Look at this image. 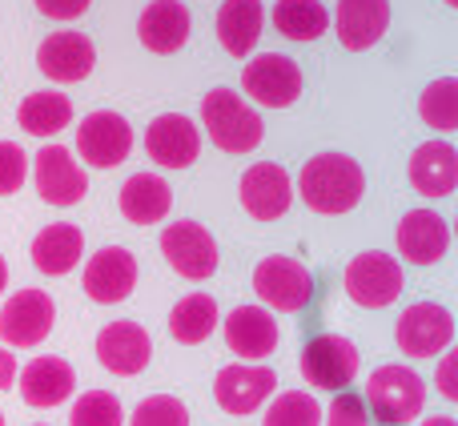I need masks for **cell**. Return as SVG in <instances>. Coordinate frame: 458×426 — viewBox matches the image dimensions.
I'll use <instances>...</instances> for the list:
<instances>
[{
  "label": "cell",
  "instance_id": "obj_22",
  "mask_svg": "<svg viewBox=\"0 0 458 426\" xmlns=\"http://www.w3.org/2000/svg\"><path fill=\"white\" fill-rule=\"evenodd\" d=\"M277 338H282V330H277L274 314L266 306H237L225 318V346L245 362L269 358L277 350Z\"/></svg>",
  "mask_w": 458,
  "mask_h": 426
},
{
  "label": "cell",
  "instance_id": "obj_30",
  "mask_svg": "<svg viewBox=\"0 0 458 426\" xmlns=\"http://www.w3.org/2000/svg\"><path fill=\"white\" fill-rule=\"evenodd\" d=\"M274 29L282 32L285 40L310 45V40H318L326 29H330V13H326L322 0H277Z\"/></svg>",
  "mask_w": 458,
  "mask_h": 426
},
{
  "label": "cell",
  "instance_id": "obj_28",
  "mask_svg": "<svg viewBox=\"0 0 458 426\" xmlns=\"http://www.w3.org/2000/svg\"><path fill=\"white\" fill-rule=\"evenodd\" d=\"M217 302L214 294H185L182 302H177L174 310H169V334H174L182 346H198V342H206L209 334L217 330Z\"/></svg>",
  "mask_w": 458,
  "mask_h": 426
},
{
  "label": "cell",
  "instance_id": "obj_19",
  "mask_svg": "<svg viewBox=\"0 0 458 426\" xmlns=\"http://www.w3.org/2000/svg\"><path fill=\"white\" fill-rule=\"evenodd\" d=\"M97 358H101V366L109 374L133 379V374H141L153 358L149 330L137 322H109L101 334H97Z\"/></svg>",
  "mask_w": 458,
  "mask_h": 426
},
{
  "label": "cell",
  "instance_id": "obj_44",
  "mask_svg": "<svg viewBox=\"0 0 458 426\" xmlns=\"http://www.w3.org/2000/svg\"><path fill=\"white\" fill-rule=\"evenodd\" d=\"M37 426H45V422H37Z\"/></svg>",
  "mask_w": 458,
  "mask_h": 426
},
{
  "label": "cell",
  "instance_id": "obj_43",
  "mask_svg": "<svg viewBox=\"0 0 458 426\" xmlns=\"http://www.w3.org/2000/svg\"><path fill=\"white\" fill-rule=\"evenodd\" d=\"M0 426H4V414H0Z\"/></svg>",
  "mask_w": 458,
  "mask_h": 426
},
{
  "label": "cell",
  "instance_id": "obj_11",
  "mask_svg": "<svg viewBox=\"0 0 458 426\" xmlns=\"http://www.w3.org/2000/svg\"><path fill=\"white\" fill-rule=\"evenodd\" d=\"M133 149V129L121 113L97 109L77 125V158H85L93 169H117Z\"/></svg>",
  "mask_w": 458,
  "mask_h": 426
},
{
  "label": "cell",
  "instance_id": "obj_4",
  "mask_svg": "<svg viewBox=\"0 0 458 426\" xmlns=\"http://www.w3.org/2000/svg\"><path fill=\"white\" fill-rule=\"evenodd\" d=\"M346 298L362 310H382L403 294V266L394 261V253H382V250H366L358 253L354 261L346 266Z\"/></svg>",
  "mask_w": 458,
  "mask_h": 426
},
{
  "label": "cell",
  "instance_id": "obj_2",
  "mask_svg": "<svg viewBox=\"0 0 458 426\" xmlns=\"http://www.w3.org/2000/svg\"><path fill=\"white\" fill-rule=\"evenodd\" d=\"M201 125H206L209 141L222 153H253L261 145V117L253 105H245L242 93L233 89H209L201 101Z\"/></svg>",
  "mask_w": 458,
  "mask_h": 426
},
{
  "label": "cell",
  "instance_id": "obj_23",
  "mask_svg": "<svg viewBox=\"0 0 458 426\" xmlns=\"http://www.w3.org/2000/svg\"><path fill=\"white\" fill-rule=\"evenodd\" d=\"M190 29H193V16L182 0H153V4H145L141 21H137L141 45L157 56L177 53L190 40Z\"/></svg>",
  "mask_w": 458,
  "mask_h": 426
},
{
  "label": "cell",
  "instance_id": "obj_10",
  "mask_svg": "<svg viewBox=\"0 0 458 426\" xmlns=\"http://www.w3.org/2000/svg\"><path fill=\"white\" fill-rule=\"evenodd\" d=\"M242 89L266 109H290L301 93V69L282 53H261L242 69Z\"/></svg>",
  "mask_w": 458,
  "mask_h": 426
},
{
  "label": "cell",
  "instance_id": "obj_36",
  "mask_svg": "<svg viewBox=\"0 0 458 426\" xmlns=\"http://www.w3.org/2000/svg\"><path fill=\"white\" fill-rule=\"evenodd\" d=\"M326 426H370V414H366L362 395H350V390H342V395L330 403Z\"/></svg>",
  "mask_w": 458,
  "mask_h": 426
},
{
  "label": "cell",
  "instance_id": "obj_6",
  "mask_svg": "<svg viewBox=\"0 0 458 426\" xmlns=\"http://www.w3.org/2000/svg\"><path fill=\"white\" fill-rule=\"evenodd\" d=\"M358 346L342 334H318L301 350V379L318 390H346L358 379Z\"/></svg>",
  "mask_w": 458,
  "mask_h": 426
},
{
  "label": "cell",
  "instance_id": "obj_39",
  "mask_svg": "<svg viewBox=\"0 0 458 426\" xmlns=\"http://www.w3.org/2000/svg\"><path fill=\"white\" fill-rule=\"evenodd\" d=\"M16 371H21V366H16V354L0 346V390L16 387Z\"/></svg>",
  "mask_w": 458,
  "mask_h": 426
},
{
  "label": "cell",
  "instance_id": "obj_42",
  "mask_svg": "<svg viewBox=\"0 0 458 426\" xmlns=\"http://www.w3.org/2000/svg\"><path fill=\"white\" fill-rule=\"evenodd\" d=\"M443 4H446V8H458V0H443Z\"/></svg>",
  "mask_w": 458,
  "mask_h": 426
},
{
  "label": "cell",
  "instance_id": "obj_37",
  "mask_svg": "<svg viewBox=\"0 0 458 426\" xmlns=\"http://www.w3.org/2000/svg\"><path fill=\"white\" fill-rule=\"evenodd\" d=\"M32 4H37L40 16H48V21H77V16L89 13L93 0H32Z\"/></svg>",
  "mask_w": 458,
  "mask_h": 426
},
{
  "label": "cell",
  "instance_id": "obj_8",
  "mask_svg": "<svg viewBox=\"0 0 458 426\" xmlns=\"http://www.w3.org/2000/svg\"><path fill=\"white\" fill-rule=\"evenodd\" d=\"M394 338L406 358H435L451 346L454 318H451V310L438 306V302H414V306H406L403 318H398Z\"/></svg>",
  "mask_w": 458,
  "mask_h": 426
},
{
  "label": "cell",
  "instance_id": "obj_31",
  "mask_svg": "<svg viewBox=\"0 0 458 426\" xmlns=\"http://www.w3.org/2000/svg\"><path fill=\"white\" fill-rule=\"evenodd\" d=\"M419 113L430 129H438V133H454L458 129V81L454 77L430 81L419 97Z\"/></svg>",
  "mask_w": 458,
  "mask_h": 426
},
{
  "label": "cell",
  "instance_id": "obj_18",
  "mask_svg": "<svg viewBox=\"0 0 458 426\" xmlns=\"http://www.w3.org/2000/svg\"><path fill=\"white\" fill-rule=\"evenodd\" d=\"M72 387H77V374H72V366L56 354H40V358H32L29 366L16 371V390H21V398L29 406H37V411L69 403Z\"/></svg>",
  "mask_w": 458,
  "mask_h": 426
},
{
  "label": "cell",
  "instance_id": "obj_25",
  "mask_svg": "<svg viewBox=\"0 0 458 426\" xmlns=\"http://www.w3.org/2000/svg\"><path fill=\"white\" fill-rule=\"evenodd\" d=\"M85 253V234L72 221H56V226H45L37 237H32V266L48 277L69 274L72 266Z\"/></svg>",
  "mask_w": 458,
  "mask_h": 426
},
{
  "label": "cell",
  "instance_id": "obj_24",
  "mask_svg": "<svg viewBox=\"0 0 458 426\" xmlns=\"http://www.w3.org/2000/svg\"><path fill=\"white\" fill-rule=\"evenodd\" d=\"M411 185L422 198H451L458 185V149L451 141H427L411 158Z\"/></svg>",
  "mask_w": 458,
  "mask_h": 426
},
{
  "label": "cell",
  "instance_id": "obj_29",
  "mask_svg": "<svg viewBox=\"0 0 458 426\" xmlns=\"http://www.w3.org/2000/svg\"><path fill=\"white\" fill-rule=\"evenodd\" d=\"M16 121H21V129L29 137H53L64 125H72V101L64 93H53V89L29 93L21 101V109H16Z\"/></svg>",
  "mask_w": 458,
  "mask_h": 426
},
{
  "label": "cell",
  "instance_id": "obj_1",
  "mask_svg": "<svg viewBox=\"0 0 458 426\" xmlns=\"http://www.w3.org/2000/svg\"><path fill=\"white\" fill-rule=\"evenodd\" d=\"M298 193L314 213H350L366 193V174L354 158L346 153H318L301 166L298 174Z\"/></svg>",
  "mask_w": 458,
  "mask_h": 426
},
{
  "label": "cell",
  "instance_id": "obj_17",
  "mask_svg": "<svg viewBox=\"0 0 458 426\" xmlns=\"http://www.w3.org/2000/svg\"><path fill=\"white\" fill-rule=\"evenodd\" d=\"M37 64L48 81H61V85H72V81H85L97 64V48L85 32L77 29H61L53 37L40 40L37 48Z\"/></svg>",
  "mask_w": 458,
  "mask_h": 426
},
{
  "label": "cell",
  "instance_id": "obj_35",
  "mask_svg": "<svg viewBox=\"0 0 458 426\" xmlns=\"http://www.w3.org/2000/svg\"><path fill=\"white\" fill-rule=\"evenodd\" d=\"M29 177V153L13 141H0V198L16 193Z\"/></svg>",
  "mask_w": 458,
  "mask_h": 426
},
{
  "label": "cell",
  "instance_id": "obj_33",
  "mask_svg": "<svg viewBox=\"0 0 458 426\" xmlns=\"http://www.w3.org/2000/svg\"><path fill=\"white\" fill-rule=\"evenodd\" d=\"M125 411H121V398L113 390H85V395L72 403L69 426H121Z\"/></svg>",
  "mask_w": 458,
  "mask_h": 426
},
{
  "label": "cell",
  "instance_id": "obj_13",
  "mask_svg": "<svg viewBox=\"0 0 458 426\" xmlns=\"http://www.w3.org/2000/svg\"><path fill=\"white\" fill-rule=\"evenodd\" d=\"M145 153L161 169H190L201 153V133L185 113H161L145 129Z\"/></svg>",
  "mask_w": 458,
  "mask_h": 426
},
{
  "label": "cell",
  "instance_id": "obj_32",
  "mask_svg": "<svg viewBox=\"0 0 458 426\" xmlns=\"http://www.w3.org/2000/svg\"><path fill=\"white\" fill-rule=\"evenodd\" d=\"M322 414L326 411L318 406L314 395H306V390H285V395H277L274 403H269L261 426H322Z\"/></svg>",
  "mask_w": 458,
  "mask_h": 426
},
{
  "label": "cell",
  "instance_id": "obj_38",
  "mask_svg": "<svg viewBox=\"0 0 458 426\" xmlns=\"http://www.w3.org/2000/svg\"><path fill=\"white\" fill-rule=\"evenodd\" d=\"M435 382H438V395L454 403V398H458V354H446L443 362H438Z\"/></svg>",
  "mask_w": 458,
  "mask_h": 426
},
{
  "label": "cell",
  "instance_id": "obj_12",
  "mask_svg": "<svg viewBox=\"0 0 458 426\" xmlns=\"http://www.w3.org/2000/svg\"><path fill=\"white\" fill-rule=\"evenodd\" d=\"M32 177H37L40 201H48V206H56V209L77 206L89 193L85 169L77 166L72 149H64V145H45V149L37 153V161H32Z\"/></svg>",
  "mask_w": 458,
  "mask_h": 426
},
{
  "label": "cell",
  "instance_id": "obj_14",
  "mask_svg": "<svg viewBox=\"0 0 458 426\" xmlns=\"http://www.w3.org/2000/svg\"><path fill=\"white\" fill-rule=\"evenodd\" d=\"M81 285L93 302L101 306H117L133 294L137 285V258L125 250V245H105L93 258L85 261V274H81Z\"/></svg>",
  "mask_w": 458,
  "mask_h": 426
},
{
  "label": "cell",
  "instance_id": "obj_3",
  "mask_svg": "<svg viewBox=\"0 0 458 426\" xmlns=\"http://www.w3.org/2000/svg\"><path fill=\"white\" fill-rule=\"evenodd\" d=\"M427 411V382L411 366H378L366 379V414L382 426H406Z\"/></svg>",
  "mask_w": 458,
  "mask_h": 426
},
{
  "label": "cell",
  "instance_id": "obj_41",
  "mask_svg": "<svg viewBox=\"0 0 458 426\" xmlns=\"http://www.w3.org/2000/svg\"><path fill=\"white\" fill-rule=\"evenodd\" d=\"M4 285H8V266H4V258H0V294H4Z\"/></svg>",
  "mask_w": 458,
  "mask_h": 426
},
{
  "label": "cell",
  "instance_id": "obj_20",
  "mask_svg": "<svg viewBox=\"0 0 458 426\" xmlns=\"http://www.w3.org/2000/svg\"><path fill=\"white\" fill-rule=\"evenodd\" d=\"M390 29V0H338L334 8V32L342 48L362 53L374 48Z\"/></svg>",
  "mask_w": 458,
  "mask_h": 426
},
{
  "label": "cell",
  "instance_id": "obj_7",
  "mask_svg": "<svg viewBox=\"0 0 458 426\" xmlns=\"http://www.w3.org/2000/svg\"><path fill=\"white\" fill-rule=\"evenodd\" d=\"M56 306L45 290H16L13 298L0 306V338L8 350H29L53 334Z\"/></svg>",
  "mask_w": 458,
  "mask_h": 426
},
{
  "label": "cell",
  "instance_id": "obj_34",
  "mask_svg": "<svg viewBox=\"0 0 458 426\" xmlns=\"http://www.w3.org/2000/svg\"><path fill=\"white\" fill-rule=\"evenodd\" d=\"M129 426H190V411L174 395H149L137 403Z\"/></svg>",
  "mask_w": 458,
  "mask_h": 426
},
{
  "label": "cell",
  "instance_id": "obj_15",
  "mask_svg": "<svg viewBox=\"0 0 458 426\" xmlns=\"http://www.w3.org/2000/svg\"><path fill=\"white\" fill-rule=\"evenodd\" d=\"M237 198H242V209L258 221H277L293 201V182L277 161H258L242 174L237 182Z\"/></svg>",
  "mask_w": 458,
  "mask_h": 426
},
{
  "label": "cell",
  "instance_id": "obj_40",
  "mask_svg": "<svg viewBox=\"0 0 458 426\" xmlns=\"http://www.w3.org/2000/svg\"><path fill=\"white\" fill-rule=\"evenodd\" d=\"M419 426H458V422L451 419V414H430V419H427V422H419Z\"/></svg>",
  "mask_w": 458,
  "mask_h": 426
},
{
  "label": "cell",
  "instance_id": "obj_5",
  "mask_svg": "<svg viewBox=\"0 0 458 426\" xmlns=\"http://www.w3.org/2000/svg\"><path fill=\"white\" fill-rule=\"evenodd\" d=\"M253 294L261 298V306L298 314L314 298V274L298 258H266L253 266Z\"/></svg>",
  "mask_w": 458,
  "mask_h": 426
},
{
  "label": "cell",
  "instance_id": "obj_16",
  "mask_svg": "<svg viewBox=\"0 0 458 426\" xmlns=\"http://www.w3.org/2000/svg\"><path fill=\"white\" fill-rule=\"evenodd\" d=\"M277 387V374L269 366H253V362H233L222 366L214 379V398L225 414H253Z\"/></svg>",
  "mask_w": 458,
  "mask_h": 426
},
{
  "label": "cell",
  "instance_id": "obj_26",
  "mask_svg": "<svg viewBox=\"0 0 458 426\" xmlns=\"http://www.w3.org/2000/svg\"><path fill=\"white\" fill-rule=\"evenodd\" d=\"M266 29V8L261 0H225L217 8V40L229 56H250Z\"/></svg>",
  "mask_w": 458,
  "mask_h": 426
},
{
  "label": "cell",
  "instance_id": "obj_9",
  "mask_svg": "<svg viewBox=\"0 0 458 426\" xmlns=\"http://www.w3.org/2000/svg\"><path fill=\"white\" fill-rule=\"evenodd\" d=\"M161 253H165L169 269H177L190 282H206L217 269V242L201 221H174L161 234Z\"/></svg>",
  "mask_w": 458,
  "mask_h": 426
},
{
  "label": "cell",
  "instance_id": "obj_21",
  "mask_svg": "<svg viewBox=\"0 0 458 426\" xmlns=\"http://www.w3.org/2000/svg\"><path fill=\"white\" fill-rule=\"evenodd\" d=\"M451 245V226L435 209H411L398 221V253L411 266H435Z\"/></svg>",
  "mask_w": 458,
  "mask_h": 426
},
{
  "label": "cell",
  "instance_id": "obj_27",
  "mask_svg": "<svg viewBox=\"0 0 458 426\" xmlns=\"http://www.w3.org/2000/svg\"><path fill=\"white\" fill-rule=\"evenodd\" d=\"M117 206L125 213V221H133V226H153V221L169 217L174 190H169V182L157 174H133L125 185H121Z\"/></svg>",
  "mask_w": 458,
  "mask_h": 426
}]
</instances>
